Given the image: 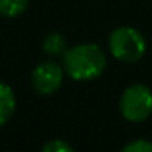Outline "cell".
Returning a JSON list of instances; mask_svg holds the SVG:
<instances>
[{
    "label": "cell",
    "instance_id": "obj_6",
    "mask_svg": "<svg viewBox=\"0 0 152 152\" xmlns=\"http://www.w3.org/2000/svg\"><path fill=\"white\" fill-rule=\"evenodd\" d=\"M43 51L46 54H49V56H61V54H64L67 51L66 38L61 33H51L43 41Z\"/></svg>",
    "mask_w": 152,
    "mask_h": 152
},
{
    "label": "cell",
    "instance_id": "obj_9",
    "mask_svg": "<svg viewBox=\"0 0 152 152\" xmlns=\"http://www.w3.org/2000/svg\"><path fill=\"white\" fill-rule=\"evenodd\" d=\"M44 152H74V147L64 139H53L43 145Z\"/></svg>",
    "mask_w": 152,
    "mask_h": 152
},
{
    "label": "cell",
    "instance_id": "obj_1",
    "mask_svg": "<svg viewBox=\"0 0 152 152\" xmlns=\"http://www.w3.org/2000/svg\"><path fill=\"white\" fill-rule=\"evenodd\" d=\"M106 67V56L100 46L93 43H82L64 53V70L77 82L93 80L103 74Z\"/></svg>",
    "mask_w": 152,
    "mask_h": 152
},
{
    "label": "cell",
    "instance_id": "obj_8",
    "mask_svg": "<svg viewBox=\"0 0 152 152\" xmlns=\"http://www.w3.org/2000/svg\"><path fill=\"white\" fill-rule=\"evenodd\" d=\"M123 152H152V142L147 139H134L124 144Z\"/></svg>",
    "mask_w": 152,
    "mask_h": 152
},
{
    "label": "cell",
    "instance_id": "obj_4",
    "mask_svg": "<svg viewBox=\"0 0 152 152\" xmlns=\"http://www.w3.org/2000/svg\"><path fill=\"white\" fill-rule=\"evenodd\" d=\"M64 67L53 61H44L38 64L31 72V83L34 90L41 95H51L56 90H59L64 79Z\"/></svg>",
    "mask_w": 152,
    "mask_h": 152
},
{
    "label": "cell",
    "instance_id": "obj_7",
    "mask_svg": "<svg viewBox=\"0 0 152 152\" xmlns=\"http://www.w3.org/2000/svg\"><path fill=\"white\" fill-rule=\"evenodd\" d=\"M28 8V0H0V15L7 18L20 17Z\"/></svg>",
    "mask_w": 152,
    "mask_h": 152
},
{
    "label": "cell",
    "instance_id": "obj_5",
    "mask_svg": "<svg viewBox=\"0 0 152 152\" xmlns=\"http://www.w3.org/2000/svg\"><path fill=\"white\" fill-rule=\"evenodd\" d=\"M15 108H17L15 92L8 83L0 80V126L8 123V119L15 113Z\"/></svg>",
    "mask_w": 152,
    "mask_h": 152
},
{
    "label": "cell",
    "instance_id": "obj_2",
    "mask_svg": "<svg viewBox=\"0 0 152 152\" xmlns=\"http://www.w3.org/2000/svg\"><path fill=\"white\" fill-rule=\"evenodd\" d=\"M108 46L115 59L128 64L141 61L147 49V43L141 31L131 26H119L113 30L108 38Z\"/></svg>",
    "mask_w": 152,
    "mask_h": 152
},
{
    "label": "cell",
    "instance_id": "obj_3",
    "mask_svg": "<svg viewBox=\"0 0 152 152\" xmlns=\"http://www.w3.org/2000/svg\"><path fill=\"white\" fill-rule=\"evenodd\" d=\"M119 111L126 121H145L152 115V90L144 83L128 87L119 98Z\"/></svg>",
    "mask_w": 152,
    "mask_h": 152
}]
</instances>
